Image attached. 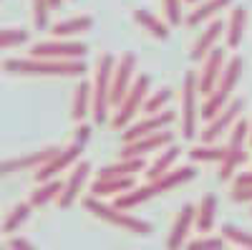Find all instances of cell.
Wrapping results in <instances>:
<instances>
[{
  "label": "cell",
  "mask_w": 252,
  "mask_h": 250,
  "mask_svg": "<svg viewBox=\"0 0 252 250\" xmlns=\"http://www.w3.org/2000/svg\"><path fill=\"white\" fill-rule=\"evenodd\" d=\"M174 121V111H159V114H149L141 121H134L129 124L124 132H121V139L124 142H134L139 137H146V134H154V132H161L166 129L169 124Z\"/></svg>",
  "instance_id": "obj_13"
},
{
  "label": "cell",
  "mask_w": 252,
  "mask_h": 250,
  "mask_svg": "<svg viewBox=\"0 0 252 250\" xmlns=\"http://www.w3.org/2000/svg\"><path fill=\"white\" fill-rule=\"evenodd\" d=\"M28 31L23 28H3L0 31V48L8 51V48H18V46H23L28 43Z\"/></svg>",
  "instance_id": "obj_35"
},
{
  "label": "cell",
  "mask_w": 252,
  "mask_h": 250,
  "mask_svg": "<svg viewBox=\"0 0 252 250\" xmlns=\"http://www.w3.org/2000/svg\"><path fill=\"white\" fill-rule=\"evenodd\" d=\"M89 175H91V164L89 162H76L73 172L68 175L66 184H63V192L58 197V207H61V210H68V207L76 202V197L81 195V190H83V184H86Z\"/></svg>",
  "instance_id": "obj_15"
},
{
  "label": "cell",
  "mask_w": 252,
  "mask_h": 250,
  "mask_svg": "<svg viewBox=\"0 0 252 250\" xmlns=\"http://www.w3.org/2000/svg\"><path fill=\"white\" fill-rule=\"evenodd\" d=\"M33 3V23L38 31H43L48 26V15H51V0H31Z\"/></svg>",
  "instance_id": "obj_36"
},
{
  "label": "cell",
  "mask_w": 252,
  "mask_h": 250,
  "mask_svg": "<svg viewBox=\"0 0 252 250\" xmlns=\"http://www.w3.org/2000/svg\"><path fill=\"white\" fill-rule=\"evenodd\" d=\"M8 248H13V250H31V248H33V243H31V240H26V238H10Z\"/></svg>",
  "instance_id": "obj_41"
},
{
  "label": "cell",
  "mask_w": 252,
  "mask_h": 250,
  "mask_svg": "<svg viewBox=\"0 0 252 250\" xmlns=\"http://www.w3.org/2000/svg\"><path fill=\"white\" fill-rule=\"evenodd\" d=\"M245 28H247V8L245 5H235L229 10V20H227V48H240L242 38H245Z\"/></svg>",
  "instance_id": "obj_19"
},
{
  "label": "cell",
  "mask_w": 252,
  "mask_h": 250,
  "mask_svg": "<svg viewBox=\"0 0 252 250\" xmlns=\"http://www.w3.org/2000/svg\"><path fill=\"white\" fill-rule=\"evenodd\" d=\"M224 64H227V51L224 48H212L207 53V58L202 61V71H199V91L204 96H209L217 86H220V78H222V71H224Z\"/></svg>",
  "instance_id": "obj_11"
},
{
  "label": "cell",
  "mask_w": 252,
  "mask_h": 250,
  "mask_svg": "<svg viewBox=\"0 0 252 250\" xmlns=\"http://www.w3.org/2000/svg\"><path fill=\"white\" fill-rule=\"evenodd\" d=\"M149 76H136V81L131 83V89H129V94L124 96V101L116 107V114H114V119H111V124H114V129H126L129 124L134 121V116H136V111L139 109H144V101H146V96H149Z\"/></svg>",
  "instance_id": "obj_6"
},
{
  "label": "cell",
  "mask_w": 252,
  "mask_h": 250,
  "mask_svg": "<svg viewBox=\"0 0 252 250\" xmlns=\"http://www.w3.org/2000/svg\"><path fill=\"white\" fill-rule=\"evenodd\" d=\"M114 69H116V58L111 53H103L96 64L94 73V121L103 124L111 107V81H114Z\"/></svg>",
  "instance_id": "obj_4"
},
{
  "label": "cell",
  "mask_w": 252,
  "mask_h": 250,
  "mask_svg": "<svg viewBox=\"0 0 252 250\" xmlns=\"http://www.w3.org/2000/svg\"><path fill=\"white\" fill-rule=\"evenodd\" d=\"M89 114H94V86L89 81H81L73 91V107H71V119L83 121Z\"/></svg>",
  "instance_id": "obj_21"
},
{
  "label": "cell",
  "mask_w": 252,
  "mask_h": 250,
  "mask_svg": "<svg viewBox=\"0 0 252 250\" xmlns=\"http://www.w3.org/2000/svg\"><path fill=\"white\" fill-rule=\"evenodd\" d=\"M83 207H86V210H89L94 217H98V220H103V222H109V225L119 227V230H126V233L149 235V233L154 230L152 222H146V220L131 215L129 210H121V207H116V205L101 202V197H96V195H91V197L83 200Z\"/></svg>",
  "instance_id": "obj_3"
},
{
  "label": "cell",
  "mask_w": 252,
  "mask_h": 250,
  "mask_svg": "<svg viewBox=\"0 0 252 250\" xmlns=\"http://www.w3.org/2000/svg\"><path fill=\"white\" fill-rule=\"evenodd\" d=\"M172 89L169 86H164V89H159V91H154L152 96H146V101H144V109L141 111H146V114H159V111H164V107L172 101Z\"/></svg>",
  "instance_id": "obj_33"
},
{
  "label": "cell",
  "mask_w": 252,
  "mask_h": 250,
  "mask_svg": "<svg viewBox=\"0 0 252 250\" xmlns=\"http://www.w3.org/2000/svg\"><path fill=\"white\" fill-rule=\"evenodd\" d=\"M134 20H136L141 28L149 31V36H154V38H159V40L169 38V26L161 23V20H157L149 10H134Z\"/></svg>",
  "instance_id": "obj_29"
},
{
  "label": "cell",
  "mask_w": 252,
  "mask_h": 250,
  "mask_svg": "<svg viewBox=\"0 0 252 250\" xmlns=\"http://www.w3.org/2000/svg\"><path fill=\"white\" fill-rule=\"evenodd\" d=\"M229 101H232V96L224 94L222 89H215L212 94L204 99V104H202V119H204V121H212V119L227 107Z\"/></svg>",
  "instance_id": "obj_30"
},
{
  "label": "cell",
  "mask_w": 252,
  "mask_h": 250,
  "mask_svg": "<svg viewBox=\"0 0 252 250\" xmlns=\"http://www.w3.org/2000/svg\"><path fill=\"white\" fill-rule=\"evenodd\" d=\"M61 149L58 147H46V149H38V152H31V154H23V157H15V159H5L0 172L3 175H13V172H26V170H38L43 167L51 157H56Z\"/></svg>",
  "instance_id": "obj_16"
},
{
  "label": "cell",
  "mask_w": 252,
  "mask_h": 250,
  "mask_svg": "<svg viewBox=\"0 0 252 250\" xmlns=\"http://www.w3.org/2000/svg\"><path fill=\"white\" fill-rule=\"evenodd\" d=\"M63 184H66V182H61L58 177L46 179V182H35V190L31 192L28 202H31L33 207H43V205H48L51 200H58L61 192H63Z\"/></svg>",
  "instance_id": "obj_24"
},
{
  "label": "cell",
  "mask_w": 252,
  "mask_h": 250,
  "mask_svg": "<svg viewBox=\"0 0 252 250\" xmlns=\"http://www.w3.org/2000/svg\"><path fill=\"white\" fill-rule=\"evenodd\" d=\"M245 142H250V121L237 119L235 127L229 129V144H245Z\"/></svg>",
  "instance_id": "obj_37"
},
{
  "label": "cell",
  "mask_w": 252,
  "mask_h": 250,
  "mask_svg": "<svg viewBox=\"0 0 252 250\" xmlns=\"http://www.w3.org/2000/svg\"><path fill=\"white\" fill-rule=\"evenodd\" d=\"M94 28V18L91 15H76V18H68V20H61V23L53 26V38H71V36H78V33H86Z\"/></svg>",
  "instance_id": "obj_25"
},
{
  "label": "cell",
  "mask_w": 252,
  "mask_h": 250,
  "mask_svg": "<svg viewBox=\"0 0 252 250\" xmlns=\"http://www.w3.org/2000/svg\"><path fill=\"white\" fill-rule=\"evenodd\" d=\"M136 56L131 51H126L119 61H116V69H114V81H111V107H119L124 101V96L129 94L131 89V81L136 73Z\"/></svg>",
  "instance_id": "obj_8"
},
{
  "label": "cell",
  "mask_w": 252,
  "mask_h": 250,
  "mask_svg": "<svg viewBox=\"0 0 252 250\" xmlns=\"http://www.w3.org/2000/svg\"><path fill=\"white\" fill-rule=\"evenodd\" d=\"M224 243H227V238H224V235H220V238H197V240H189V243H187V248H189V250H197V248L222 250V248H224Z\"/></svg>",
  "instance_id": "obj_38"
},
{
  "label": "cell",
  "mask_w": 252,
  "mask_h": 250,
  "mask_svg": "<svg viewBox=\"0 0 252 250\" xmlns=\"http://www.w3.org/2000/svg\"><path fill=\"white\" fill-rule=\"evenodd\" d=\"M242 109H245V99H232V101H229L227 107H224L212 121L207 124V129L199 134V139H202V142H209V144L217 142L224 132H229V129L235 127V121L240 119Z\"/></svg>",
  "instance_id": "obj_9"
},
{
  "label": "cell",
  "mask_w": 252,
  "mask_h": 250,
  "mask_svg": "<svg viewBox=\"0 0 252 250\" xmlns=\"http://www.w3.org/2000/svg\"><path fill=\"white\" fill-rule=\"evenodd\" d=\"M3 71L10 76H43V78H76L89 69L81 58L61 61V58H5Z\"/></svg>",
  "instance_id": "obj_1"
},
{
  "label": "cell",
  "mask_w": 252,
  "mask_h": 250,
  "mask_svg": "<svg viewBox=\"0 0 252 250\" xmlns=\"http://www.w3.org/2000/svg\"><path fill=\"white\" fill-rule=\"evenodd\" d=\"M51 5H53V8H61V5H63V0H51Z\"/></svg>",
  "instance_id": "obj_44"
},
{
  "label": "cell",
  "mask_w": 252,
  "mask_h": 250,
  "mask_svg": "<svg viewBox=\"0 0 252 250\" xmlns=\"http://www.w3.org/2000/svg\"><path fill=\"white\" fill-rule=\"evenodd\" d=\"M89 137H91V127H86V124H81V127L76 129V142L86 144V142H89Z\"/></svg>",
  "instance_id": "obj_42"
},
{
  "label": "cell",
  "mask_w": 252,
  "mask_h": 250,
  "mask_svg": "<svg viewBox=\"0 0 252 250\" xmlns=\"http://www.w3.org/2000/svg\"><path fill=\"white\" fill-rule=\"evenodd\" d=\"M224 33H227V23H224V20H220V15L212 18V20H209V23L204 26V31L199 33V38L194 40L189 58H192V61H204L209 51L217 48V40H220Z\"/></svg>",
  "instance_id": "obj_14"
},
{
  "label": "cell",
  "mask_w": 252,
  "mask_h": 250,
  "mask_svg": "<svg viewBox=\"0 0 252 250\" xmlns=\"http://www.w3.org/2000/svg\"><path fill=\"white\" fill-rule=\"evenodd\" d=\"M250 147H252V121H250Z\"/></svg>",
  "instance_id": "obj_45"
},
{
  "label": "cell",
  "mask_w": 252,
  "mask_h": 250,
  "mask_svg": "<svg viewBox=\"0 0 252 250\" xmlns=\"http://www.w3.org/2000/svg\"><path fill=\"white\" fill-rule=\"evenodd\" d=\"M179 154H182V149H179V147H174V144L164 147V152H159V154H157V159H154V164L149 167L146 177H149V179H157V177L166 175V172L172 170V164L179 159Z\"/></svg>",
  "instance_id": "obj_28"
},
{
  "label": "cell",
  "mask_w": 252,
  "mask_h": 250,
  "mask_svg": "<svg viewBox=\"0 0 252 250\" xmlns=\"http://www.w3.org/2000/svg\"><path fill=\"white\" fill-rule=\"evenodd\" d=\"M229 5H232V0H204V3L197 5V10H192V13L187 15V26L189 28H197L202 23H209L212 18L220 15V10H224Z\"/></svg>",
  "instance_id": "obj_22"
},
{
  "label": "cell",
  "mask_w": 252,
  "mask_h": 250,
  "mask_svg": "<svg viewBox=\"0 0 252 250\" xmlns=\"http://www.w3.org/2000/svg\"><path fill=\"white\" fill-rule=\"evenodd\" d=\"M197 167L192 164H187V167H177V170H169L166 175L157 177V179H149V184H144V187H134V190L129 192H121L116 195V207H121V210H134V207L144 205V202H149L154 200L157 195H164V192H169L174 190V187L189 182V179H194L197 177Z\"/></svg>",
  "instance_id": "obj_2"
},
{
  "label": "cell",
  "mask_w": 252,
  "mask_h": 250,
  "mask_svg": "<svg viewBox=\"0 0 252 250\" xmlns=\"http://www.w3.org/2000/svg\"><path fill=\"white\" fill-rule=\"evenodd\" d=\"M245 162H247L245 144H227L224 157H222V162H220V172H217V177H220L222 182H227V179H235L237 167H242Z\"/></svg>",
  "instance_id": "obj_20"
},
{
  "label": "cell",
  "mask_w": 252,
  "mask_h": 250,
  "mask_svg": "<svg viewBox=\"0 0 252 250\" xmlns=\"http://www.w3.org/2000/svg\"><path fill=\"white\" fill-rule=\"evenodd\" d=\"M235 187H252V172H240L235 177Z\"/></svg>",
  "instance_id": "obj_43"
},
{
  "label": "cell",
  "mask_w": 252,
  "mask_h": 250,
  "mask_svg": "<svg viewBox=\"0 0 252 250\" xmlns=\"http://www.w3.org/2000/svg\"><path fill=\"white\" fill-rule=\"evenodd\" d=\"M81 152H83V144H81V142H73L71 147L61 149L56 157H51V159H48L43 167H38V170L33 172L35 182L53 179V177H58V172H66V170H71V167L81 159Z\"/></svg>",
  "instance_id": "obj_10"
},
{
  "label": "cell",
  "mask_w": 252,
  "mask_h": 250,
  "mask_svg": "<svg viewBox=\"0 0 252 250\" xmlns=\"http://www.w3.org/2000/svg\"><path fill=\"white\" fill-rule=\"evenodd\" d=\"M136 187L134 175L131 177H96V182L91 184V195L96 197H116L121 192H129Z\"/></svg>",
  "instance_id": "obj_18"
},
{
  "label": "cell",
  "mask_w": 252,
  "mask_h": 250,
  "mask_svg": "<svg viewBox=\"0 0 252 250\" xmlns=\"http://www.w3.org/2000/svg\"><path fill=\"white\" fill-rule=\"evenodd\" d=\"M229 197L232 202H252V187H235Z\"/></svg>",
  "instance_id": "obj_40"
},
{
  "label": "cell",
  "mask_w": 252,
  "mask_h": 250,
  "mask_svg": "<svg viewBox=\"0 0 252 250\" xmlns=\"http://www.w3.org/2000/svg\"><path fill=\"white\" fill-rule=\"evenodd\" d=\"M217 207H220V202H217L215 195H204L202 197V202L197 207V230L199 233H209L215 227V222H217Z\"/></svg>",
  "instance_id": "obj_26"
},
{
  "label": "cell",
  "mask_w": 252,
  "mask_h": 250,
  "mask_svg": "<svg viewBox=\"0 0 252 250\" xmlns=\"http://www.w3.org/2000/svg\"><path fill=\"white\" fill-rule=\"evenodd\" d=\"M31 210H33L31 202H18L13 210L5 215V220H3V233H5V235H13L18 227L31 217Z\"/></svg>",
  "instance_id": "obj_31"
},
{
  "label": "cell",
  "mask_w": 252,
  "mask_h": 250,
  "mask_svg": "<svg viewBox=\"0 0 252 250\" xmlns=\"http://www.w3.org/2000/svg\"><path fill=\"white\" fill-rule=\"evenodd\" d=\"M144 170H146L144 157H121V159L114 162V164L101 167L98 177H131V175L144 172Z\"/></svg>",
  "instance_id": "obj_23"
},
{
  "label": "cell",
  "mask_w": 252,
  "mask_h": 250,
  "mask_svg": "<svg viewBox=\"0 0 252 250\" xmlns=\"http://www.w3.org/2000/svg\"><path fill=\"white\" fill-rule=\"evenodd\" d=\"M224 149H227V147H217L215 142H212V144L202 142V144H197V147L189 149V159H192L194 164H197V162H222Z\"/></svg>",
  "instance_id": "obj_32"
},
{
  "label": "cell",
  "mask_w": 252,
  "mask_h": 250,
  "mask_svg": "<svg viewBox=\"0 0 252 250\" xmlns=\"http://www.w3.org/2000/svg\"><path fill=\"white\" fill-rule=\"evenodd\" d=\"M184 3H204V0H184Z\"/></svg>",
  "instance_id": "obj_46"
},
{
  "label": "cell",
  "mask_w": 252,
  "mask_h": 250,
  "mask_svg": "<svg viewBox=\"0 0 252 250\" xmlns=\"http://www.w3.org/2000/svg\"><path fill=\"white\" fill-rule=\"evenodd\" d=\"M89 53V46L81 40H66V38H53V40H40L31 48V56L35 58H61V61H71V58H83Z\"/></svg>",
  "instance_id": "obj_7"
},
{
  "label": "cell",
  "mask_w": 252,
  "mask_h": 250,
  "mask_svg": "<svg viewBox=\"0 0 252 250\" xmlns=\"http://www.w3.org/2000/svg\"><path fill=\"white\" fill-rule=\"evenodd\" d=\"M199 91V76L197 71H187L182 83V137L194 139L197 137V116H202V107H197Z\"/></svg>",
  "instance_id": "obj_5"
},
{
  "label": "cell",
  "mask_w": 252,
  "mask_h": 250,
  "mask_svg": "<svg viewBox=\"0 0 252 250\" xmlns=\"http://www.w3.org/2000/svg\"><path fill=\"white\" fill-rule=\"evenodd\" d=\"M222 235L227 238V243H235L237 248L252 250V233L242 230V227H237V225H232V222H224V225H222Z\"/></svg>",
  "instance_id": "obj_34"
},
{
  "label": "cell",
  "mask_w": 252,
  "mask_h": 250,
  "mask_svg": "<svg viewBox=\"0 0 252 250\" xmlns=\"http://www.w3.org/2000/svg\"><path fill=\"white\" fill-rule=\"evenodd\" d=\"M161 3H164V13H166L169 26H179L182 23V3L184 0H161Z\"/></svg>",
  "instance_id": "obj_39"
},
{
  "label": "cell",
  "mask_w": 252,
  "mask_h": 250,
  "mask_svg": "<svg viewBox=\"0 0 252 250\" xmlns=\"http://www.w3.org/2000/svg\"><path fill=\"white\" fill-rule=\"evenodd\" d=\"M174 144V134L172 132H154V134H146L139 137L134 142H124L121 147V157H146L149 152H161L164 147Z\"/></svg>",
  "instance_id": "obj_12"
},
{
  "label": "cell",
  "mask_w": 252,
  "mask_h": 250,
  "mask_svg": "<svg viewBox=\"0 0 252 250\" xmlns=\"http://www.w3.org/2000/svg\"><path fill=\"white\" fill-rule=\"evenodd\" d=\"M242 69H245L242 58H240V56H232V58L224 64V71H222V78H220V86H217V89H222L224 94L232 96V91L237 89V83H240V78H242Z\"/></svg>",
  "instance_id": "obj_27"
},
{
  "label": "cell",
  "mask_w": 252,
  "mask_h": 250,
  "mask_svg": "<svg viewBox=\"0 0 252 250\" xmlns=\"http://www.w3.org/2000/svg\"><path fill=\"white\" fill-rule=\"evenodd\" d=\"M194 222H197V207L189 205V202L182 205V210L174 217L172 233H169V238H166V248H172V250L184 248L187 245V233H189V227H192Z\"/></svg>",
  "instance_id": "obj_17"
}]
</instances>
